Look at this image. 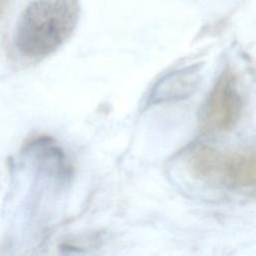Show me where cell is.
Here are the masks:
<instances>
[{
  "mask_svg": "<svg viewBox=\"0 0 256 256\" xmlns=\"http://www.w3.org/2000/svg\"><path fill=\"white\" fill-rule=\"evenodd\" d=\"M79 17L78 0H34L17 21L15 46L27 58H44L70 38Z\"/></svg>",
  "mask_w": 256,
  "mask_h": 256,
  "instance_id": "cell-1",
  "label": "cell"
},
{
  "mask_svg": "<svg viewBox=\"0 0 256 256\" xmlns=\"http://www.w3.org/2000/svg\"><path fill=\"white\" fill-rule=\"evenodd\" d=\"M189 171L198 179L234 189L256 191V148L228 152L196 147L187 158Z\"/></svg>",
  "mask_w": 256,
  "mask_h": 256,
  "instance_id": "cell-2",
  "label": "cell"
},
{
  "mask_svg": "<svg viewBox=\"0 0 256 256\" xmlns=\"http://www.w3.org/2000/svg\"><path fill=\"white\" fill-rule=\"evenodd\" d=\"M242 110V101L238 93L234 75L224 71L206 101L201 126L210 133L224 132L231 129L238 121Z\"/></svg>",
  "mask_w": 256,
  "mask_h": 256,
  "instance_id": "cell-3",
  "label": "cell"
}]
</instances>
